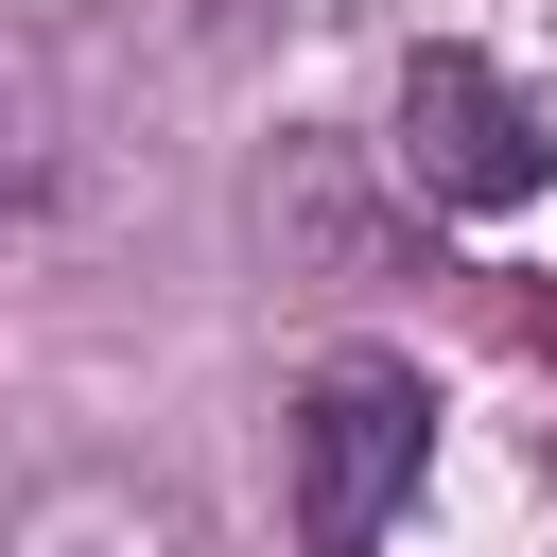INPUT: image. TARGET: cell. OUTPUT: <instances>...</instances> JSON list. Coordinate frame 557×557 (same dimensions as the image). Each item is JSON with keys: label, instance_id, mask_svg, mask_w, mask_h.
<instances>
[{"label": "cell", "instance_id": "7a4b0ae2", "mask_svg": "<svg viewBox=\"0 0 557 557\" xmlns=\"http://www.w3.org/2000/svg\"><path fill=\"white\" fill-rule=\"evenodd\" d=\"M400 191L418 209H522V191H557V104L505 70V52H470V35H418L400 52Z\"/></svg>", "mask_w": 557, "mask_h": 557}, {"label": "cell", "instance_id": "6da1fadb", "mask_svg": "<svg viewBox=\"0 0 557 557\" xmlns=\"http://www.w3.org/2000/svg\"><path fill=\"white\" fill-rule=\"evenodd\" d=\"M435 366L418 348H313L296 383H278V522H296V557H383L400 540V505L435 487Z\"/></svg>", "mask_w": 557, "mask_h": 557}, {"label": "cell", "instance_id": "3957f363", "mask_svg": "<svg viewBox=\"0 0 557 557\" xmlns=\"http://www.w3.org/2000/svg\"><path fill=\"white\" fill-rule=\"evenodd\" d=\"M540 331H557V313H540Z\"/></svg>", "mask_w": 557, "mask_h": 557}]
</instances>
